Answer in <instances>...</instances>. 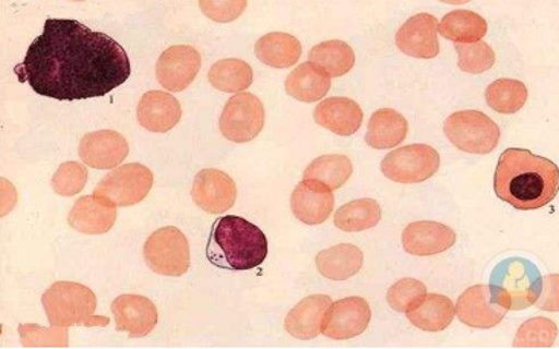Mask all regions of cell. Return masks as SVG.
I'll use <instances>...</instances> for the list:
<instances>
[{"label": "cell", "mask_w": 559, "mask_h": 349, "mask_svg": "<svg viewBox=\"0 0 559 349\" xmlns=\"http://www.w3.org/2000/svg\"><path fill=\"white\" fill-rule=\"evenodd\" d=\"M14 72L37 95L72 103L105 97L128 82L132 67L107 34L72 19L48 17Z\"/></svg>", "instance_id": "obj_1"}, {"label": "cell", "mask_w": 559, "mask_h": 349, "mask_svg": "<svg viewBox=\"0 0 559 349\" xmlns=\"http://www.w3.org/2000/svg\"><path fill=\"white\" fill-rule=\"evenodd\" d=\"M558 188L559 170L552 160L522 148H508L500 156L493 190L515 209L545 208L557 197Z\"/></svg>", "instance_id": "obj_2"}, {"label": "cell", "mask_w": 559, "mask_h": 349, "mask_svg": "<svg viewBox=\"0 0 559 349\" xmlns=\"http://www.w3.org/2000/svg\"><path fill=\"white\" fill-rule=\"evenodd\" d=\"M267 237L242 217L225 216L214 221L206 258L225 270L245 272L262 266L267 258Z\"/></svg>", "instance_id": "obj_3"}, {"label": "cell", "mask_w": 559, "mask_h": 349, "mask_svg": "<svg viewBox=\"0 0 559 349\" xmlns=\"http://www.w3.org/2000/svg\"><path fill=\"white\" fill-rule=\"evenodd\" d=\"M488 287L497 305L522 312L539 301L543 276L530 260L509 258L493 268Z\"/></svg>", "instance_id": "obj_4"}, {"label": "cell", "mask_w": 559, "mask_h": 349, "mask_svg": "<svg viewBox=\"0 0 559 349\" xmlns=\"http://www.w3.org/2000/svg\"><path fill=\"white\" fill-rule=\"evenodd\" d=\"M41 304L52 327H107L109 320L95 316L97 297L90 287L60 281L45 291Z\"/></svg>", "instance_id": "obj_5"}, {"label": "cell", "mask_w": 559, "mask_h": 349, "mask_svg": "<svg viewBox=\"0 0 559 349\" xmlns=\"http://www.w3.org/2000/svg\"><path fill=\"white\" fill-rule=\"evenodd\" d=\"M443 132L455 148L471 155H489L500 144V127L478 110L451 115L443 125Z\"/></svg>", "instance_id": "obj_6"}, {"label": "cell", "mask_w": 559, "mask_h": 349, "mask_svg": "<svg viewBox=\"0 0 559 349\" xmlns=\"http://www.w3.org/2000/svg\"><path fill=\"white\" fill-rule=\"evenodd\" d=\"M153 172L145 165L126 164L110 171L94 191V197L105 206L126 208L138 205L151 193Z\"/></svg>", "instance_id": "obj_7"}, {"label": "cell", "mask_w": 559, "mask_h": 349, "mask_svg": "<svg viewBox=\"0 0 559 349\" xmlns=\"http://www.w3.org/2000/svg\"><path fill=\"white\" fill-rule=\"evenodd\" d=\"M144 260L155 274L182 276L190 268V244L175 226L152 233L144 244Z\"/></svg>", "instance_id": "obj_8"}, {"label": "cell", "mask_w": 559, "mask_h": 349, "mask_svg": "<svg viewBox=\"0 0 559 349\" xmlns=\"http://www.w3.org/2000/svg\"><path fill=\"white\" fill-rule=\"evenodd\" d=\"M440 156L425 144H413L390 152L381 164L382 174L397 183H420L439 171Z\"/></svg>", "instance_id": "obj_9"}, {"label": "cell", "mask_w": 559, "mask_h": 349, "mask_svg": "<svg viewBox=\"0 0 559 349\" xmlns=\"http://www.w3.org/2000/svg\"><path fill=\"white\" fill-rule=\"evenodd\" d=\"M265 106L255 95L242 92L225 105L221 115V132L228 141L245 144L255 140L265 127Z\"/></svg>", "instance_id": "obj_10"}, {"label": "cell", "mask_w": 559, "mask_h": 349, "mask_svg": "<svg viewBox=\"0 0 559 349\" xmlns=\"http://www.w3.org/2000/svg\"><path fill=\"white\" fill-rule=\"evenodd\" d=\"M371 310L366 299L352 297L332 302L324 314L321 333L333 340H347L362 335L369 327Z\"/></svg>", "instance_id": "obj_11"}, {"label": "cell", "mask_w": 559, "mask_h": 349, "mask_svg": "<svg viewBox=\"0 0 559 349\" xmlns=\"http://www.w3.org/2000/svg\"><path fill=\"white\" fill-rule=\"evenodd\" d=\"M201 53L193 46H171L160 53L156 63V79L167 91H186L201 71Z\"/></svg>", "instance_id": "obj_12"}, {"label": "cell", "mask_w": 559, "mask_h": 349, "mask_svg": "<svg viewBox=\"0 0 559 349\" xmlns=\"http://www.w3.org/2000/svg\"><path fill=\"white\" fill-rule=\"evenodd\" d=\"M191 195L199 208L205 213H227L235 206L237 186L235 180L227 172L206 168V170L199 171L194 178Z\"/></svg>", "instance_id": "obj_13"}, {"label": "cell", "mask_w": 559, "mask_h": 349, "mask_svg": "<svg viewBox=\"0 0 559 349\" xmlns=\"http://www.w3.org/2000/svg\"><path fill=\"white\" fill-rule=\"evenodd\" d=\"M439 22L431 14L409 17L396 34L397 49L415 59H435L440 53Z\"/></svg>", "instance_id": "obj_14"}, {"label": "cell", "mask_w": 559, "mask_h": 349, "mask_svg": "<svg viewBox=\"0 0 559 349\" xmlns=\"http://www.w3.org/2000/svg\"><path fill=\"white\" fill-rule=\"evenodd\" d=\"M79 155L87 167L110 170L124 163L129 156V144L121 133L99 130L84 134L79 145Z\"/></svg>", "instance_id": "obj_15"}, {"label": "cell", "mask_w": 559, "mask_h": 349, "mask_svg": "<svg viewBox=\"0 0 559 349\" xmlns=\"http://www.w3.org/2000/svg\"><path fill=\"white\" fill-rule=\"evenodd\" d=\"M117 332L129 333L132 339L151 335L158 325V309L151 299L140 294H121L112 302Z\"/></svg>", "instance_id": "obj_16"}, {"label": "cell", "mask_w": 559, "mask_h": 349, "mask_svg": "<svg viewBox=\"0 0 559 349\" xmlns=\"http://www.w3.org/2000/svg\"><path fill=\"white\" fill-rule=\"evenodd\" d=\"M333 206H335L333 191L317 180H302L295 188L290 198L294 216L301 224L309 226L324 224L331 217Z\"/></svg>", "instance_id": "obj_17"}, {"label": "cell", "mask_w": 559, "mask_h": 349, "mask_svg": "<svg viewBox=\"0 0 559 349\" xmlns=\"http://www.w3.org/2000/svg\"><path fill=\"white\" fill-rule=\"evenodd\" d=\"M507 312L508 310L492 301L491 291L484 284L469 287L455 304L459 321L473 328L497 327L507 316Z\"/></svg>", "instance_id": "obj_18"}, {"label": "cell", "mask_w": 559, "mask_h": 349, "mask_svg": "<svg viewBox=\"0 0 559 349\" xmlns=\"http://www.w3.org/2000/svg\"><path fill=\"white\" fill-rule=\"evenodd\" d=\"M455 232L438 221H416L402 232V245L409 255H438L453 248Z\"/></svg>", "instance_id": "obj_19"}, {"label": "cell", "mask_w": 559, "mask_h": 349, "mask_svg": "<svg viewBox=\"0 0 559 349\" xmlns=\"http://www.w3.org/2000/svg\"><path fill=\"white\" fill-rule=\"evenodd\" d=\"M182 118L181 103L167 92L152 91L144 94L138 105V121L153 133H167Z\"/></svg>", "instance_id": "obj_20"}, {"label": "cell", "mask_w": 559, "mask_h": 349, "mask_svg": "<svg viewBox=\"0 0 559 349\" xmlns=\"http://www.w3.org/2000/svg\"><path fill=\"white\" fill-rule=\"evenodd\" d=\"M313 119L320 127L340 136H352L361 129L364 113L358 103L350 98L333 97L317 106Z\"/></svg>", "instance_id": "obj_21"}, {"label": "cell", "mask_w": 559, "mask_h": 349, "mask_svg": "<svg viewBox=\"0 0 559 349\" xmlns=\"http://www.w3.org/2000/svg\"><path fill=\"white\" fill-rule=\"evenodd\" d=\"M332 304L328 294H313L305 298L287 313L286 332L295 339L310 340L321 335L324 314Z\"/></svg>", "instance_id": "obj_22"}, {"label": "cell", "mask_w": 559, "mask_h": 349, "mask_svg": "<svg viewBox=\"0 0 559 349\" xmlns=\"http://www.w3.org/2000/svg\"><path fill=\"white\" fill-rule=\"evenodd\" d=\"M117 209L105 206L92 195H84L72 206L68 224L84 236H102L114 228Z\"/></svg>", "instance_id": "obj_23"}, {"label": "cell", "mask_w": 559, "mask_h": 349, "mask_svg": "<svg viewBox=\"0 0 559 349\" xmlns=\"http://www.w3.org/2000/svg\"><path fill=\"white\" fill-rule=\"evenodd\" d=\"M317 268L324 278L332 281H346L354 278L362 268L361 249L354 244H338L324 249L317 255Z\"/></svg>", "instance_id": "obj_24"}, {"label": "cell", "mask_w": 559, "mask_h": 349, "mask_svg": "<svg viewBox=\"0 0 559 349\" xmlns=\"http://www.w3.org/2000/svg\"><path fill=\"white\" fill-rule=\"evenodd\" d=\"M331 75L313 63L295 68L286 79L287 95L301 103H317L331 91Z\"/></svg>", "instance_id": "obj_25"}, {"label": "cell", "mask_w": 559, "mask_h": 349, "mask_svg": "<svg viewBox=\"0 0 559 349\" xmlns=\"http://www.w3.org/2000/svg\"><path fill=\"white\" fill-rule=\"evenodd\" d=\"M408 122L404 115L393 109H379L371 115L366 142L374 149L397 147L407 137Z\"/></svg>", "instance_id": "obj_26"}, {"label": "cell", "mask_w": 559, "mask_h": 349, "mask_svg": "<svg viewBox=\"0 0 559 349\" xmlns=\"http://www.w3.org/2000/svg\"><path fill=\"white\" fill-rule=\"evenodd\" d=\"M405 314L416 328L439 333L450 327L454 321L455 306L451 299L443 294L427 293L415 309L408 310Z\"/></svg>", "instance_id": "obj_27"}, {"label": "cell", "mask_w": 559, "mask_h": 349, "mask_svg": "<svg viewBox=\"0 0 559 349\" xmlns=\"http://www.w3.org/2000/svg\"><path fill=\"white\" fill-rule=\"evenodd\" d=\"M254 51L262 63L274 69L294 67L302 52L298 38L287 33L266 34L255 44Z\"/></svg>", "instance_id": "obj_28"}, {"label": "cell", "mask_w": 559, "mask_h": 349, "mask_svg": "<svg viewBox=\"0 0 559 349\" xmlns=\"http://www.w3.org/2000/svg\"><path fill=\"white\" fill-rule=\"evenodd\" d=\"M439 33L455 45L477 44L488 33V22L474 11L455 10L442 19Z\"/></svg>", "instance_id": "obj_29"}, {"label": "cell", "mask_w": 559, "mask_h": 349, "mask_svg": "<svg viewBox=\"0 0 559 349\" xmlns=\"http://www.w3.org/2000/svg\"><path fill=\"white\" fill-rule=\"evenodd\" d=\"M309 63L317 64L329 75L343 76L355 67L354 48L346 41L329 40L313 46L309 52Z\"/></svg>", "instance_id": "obj_30"}, {"label": "cell", "mask_w": 559, "mask_h": 349, "mask_svg": "<svg viewBox=\"0 0 559 349\" xmlns=\"http://www.w3.org/2000/svg\"><path fill=\"white\" fill-rule=\"evenodd\" d=\"M336 228L346 232H362L381 221V206L373 198H359L341 206L333 217Z\"/></svg>", "instance_id": "obj_31"}, {"label": "cell", "mask_w": 559, "mask_h": 349, "mask_svg": "<svg viewBox=\"0 0 559 349\" xmlns=\"http://www.w3.org/2000/svg\"><path fill=\"white\" fill-rule=\"evenodd\" d=\"M352 174H354V164L347 156L325 155L318 157L306 168L302 180H317L332 191H336L346 185Z\"/></svg>", "instance_id": "obj_32"}, {"label": "cell", "mask_w": 559, "mask_h": 349, "mask_svg": "<svg viewBox=\"0 0 559 349\" xmlns=\"http://www.w3.org/2000/svg\"><path fill=\"white\" fill-rule=\"evenodd\" d=\"M209 80L217 91L239 94L251 86L254 74L247 61L225 59L213 64L209 72Z\"/></svg>", "instance_id": "obj_33"}, {"label": "cell", "mask_w": 559, "mask_h": 349, "mask_svg": "<svg viewBox=\"0 0 559 349\" xmlns=\"http://www.w3.org/2000/svg\"><path fill=\"white\" fill-rule=\"evenodd\" d=\"M486 103L501 115H514L527 101V87L519 80L500 79L489 84L485 92Z\"/></svg>", "instance_id": "obj_34"}, {"label": "cell", "mask_w": 559, "mask_h": 349, "mask_svg": "<svg viewBox=\"0 0 559 349\" xmlns=\"http://www.w3.org/2000/svg\"><path fill=\"white\" fill-rule=\"evenodd\" d=\"M557 324L546 317L524 322L516 332L515 348H550L557 340Z\"/></svg>", "instance_id": "obj_35"}, {"label": "cell", "mask_w": 559, "mask_h": 349, "mask_svg": "<svg viewBox=\"0 0 559 349\" xmlns=\"http://www.w3.org/2000/svg\"><path fill=\"white\" fill-rule=\"evenodd\" d=\"M21 344L25 348H68V328H45L37 324L19 325Z\"/></svg>", "instance_id": "obj_36"}, {"label": "cell", "mask_w": 559, "mask_h": 349, "mask_svg": "<svg viewBox=\"0 0 559 349\" xmlns=\"http://www.w3.org/2000/svg\"><path fill=\"white\" fill-rule=\"evenodd\" d=\"M459 53V69L468 74H484L496 64V52L485 41L477 44L455 45Z\"/></svg>", "instance_id": "obj_37"}, {"label": "cell", "mask_w": 559, "mask_h": 349, "mask_svg": "<svg viewBox=\"0 0 559 349\" xmlns=\"http://www.w3.org/2000/svg\"><path fill=\"white\" fill-rule=\"evenodd\" d=\"M425 294H427V287L423 282L405 278L390 287V290L386 291V302L394 312L407 313L423 301Z\"/></svg>", "instance_id": "obj_38"}, {"label": "cell", "mask_w": 559, "mask_h": 349, "mask_svg": "<svg viewBox=\"0 0 559 349\" xmlns=\"http://www.w3.org/2000/svg\"><path fill=\"white\" fill-rule=\"evenodd\" d=\"M87 168L83 164L64 163L52 178V190L61 197H72L82 193L87 183Z\"/></svg>", "instance_id": "obj_39"}, {"label": "cell", "mask_w": 559, "mask_h": 349, "mask_svg": "<svg viewBox=\"0 0 559 349\" xmlns=\"http://www.w3.org/2000/svg\"><path fill=\"white\" fill-rule=\"evenodd\" d=\"M199 5L206 17L214 22L227 23L239 19V15L247 10L248 2L245 0H237V2H210V0L205 2L202 0Z\"/></svg>", "instance_id": "obj_40"}]
</instances>
